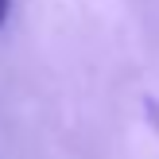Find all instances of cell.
<instances>
[{
    "mask_svg": "<svg viewBox=\"0 0 159 159\" xmlns=\"http://www.w3.org/2000/svg\"><path fill=\"white\" fill-rule=\"evenodd\" d=\"M8 4H12V0H0V23L8 20Z\"/></svg>",
    "mask_w": 159,
    "mask_h": 159,
    "instance_id": "obj_1",
    "label": "cell"
}]
</instances>
